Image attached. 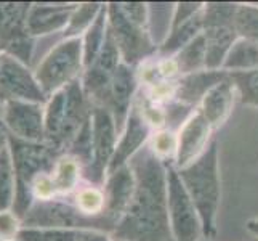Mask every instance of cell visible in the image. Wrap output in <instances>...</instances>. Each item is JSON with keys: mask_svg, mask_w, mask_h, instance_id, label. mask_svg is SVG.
I'll return each instance as SVG.
<instances>
[{"mask_svg": "<svg viewBox=\"0 0 258 241\" xmlns=\"http://www.w3.org/2000/svg\"><path fill=\"white\" fill-rule=\"evenodd\" d=\"M137 188L128 209L117 222L112 236L117 241H168L167 166L149 148L132 158Z\"/></svg>", "mask_w": 258, "mask_h": 241, "instance_id": "1", "label": "cell"}, {"mask_svg": "<svg viewBox=\"0 0 258 241\" xmlns=\"http://www.w3.org/2000/svg\"><path fill=\"white\" fill-rule=\"evenodd\" d=\"M178 174L199 212L204 238H213L217 235V214L221 200L218 141L212 140L204 155L188 167L180 169Z\"/></svg>", "mask_w": 258, "mask_h": 241, "instance_id": "2", "label": "cell"}, {"mask_svg": "<svg viewBox=\"0 0 258 241\" xmlns=\"http://www.w3.org/2000/svg\"><path fill=\"white\" fill-rule=\"evenodd\" d=\"M8 148L16 177V193L12 212L23 220L35 201L32 195L34 178L40 174H51L59 156L45 143L24 141L15 138L10 133H8Z\"/></svg>", "mask_w": 258, "mask_h": 241, "instance_id": "3", "label": "cell"}, {"mask_svg": "<svg viewBox=\"0 0 258 241\" xmlns=\"http://www.w3.org/2000/svg\"><path fill=\"white\" fill-rule=\"evenodd\" d=\"M84 73V42L82 37L63 39L53 47L34 71V76L43 93H53L81 79Z\"/></svg>", "mask_w": 258, "mask_h": 241, "instance_id": "4", "label": "cell"}, {"mask_svg": "<svg viewBox=\"0 0 258 241\" xmlns=\"http://www.w3.org/2000/svg\"><path fill=\"white\" fill-rule=\"evenodd\" d=\"M117 222L109 216L88 217L76 206L68 203L48 200L34 201L31 209L21 220L24 228H61V230H112Z\"/></svg>", "mask_w": 258, "mask_h": 241, "instance_id": "5", "label": "cell"}, {"mask_svg": "<svg viewBox=\"0 0 258 241\" xmlns=\"http://www.w3.org/2000/svg\"><path fill=\"white\" fill-rule=\"evenodd\" d=\"M167 166V212L168 225L173 241H199L202 235V222L189 193L186 191L176 167Z\"/></svg>", "mask_w": 258, "mask_h": 241, "instance_id": "6", "label": "cell"}, {"mask_svg": "<svg viewBox=\"0 0 258 241\" xmlns=\"http://www.w3.org/2000/svg\"><path fill=\"white\" fill-rule=\"evenodd\" d=\"M108 28L117 43L122 63L128 66H138L159 50L151 39L149 29L132 23L123 15L120 4H108Z\"/></svg>", "mask_w": 258, "mask_h": 241, "instance_id": "7", "label": "cell"}, {"mask_svg": "<svg viewBox=\"0 0 258 241\" xmlns=\"http://www.w3.org/2000/svg\"><path fill=\"white\" fill-rule=\"evenodd\" d=\"M28 2L0 4V53H7L28 66L34 52V37L28 31Z\"/></svg>", "mask_w": 258, "mask_h": 241, "instance_id": "8", "label": "cell"}, {"mask_svg": "<svg viewBox=\"0 0 258 241\" xmlns=\"http://www.w3.org/2000/svg\"><path fill=\"white\" fill-rule=\"evenodd\" d=\"M92 133H93V158L85 167V177L93 185L100 186L108 177V169L114 156L115 145L119 140V132L109 110L101 106H93L92 113Z\"/></svg>", "mask_w": 258, "mask_h": 241, "instance_id": "9", "label": "cell"}, {"mask_svg": "<svg viewBox=\"0 0 258 241\" xmlns=\"http://www.w3.org/2000/svg\"><path fill=\"white\" fill-rule=\"evenodd\" d=\"M12 100L47 105L48 98L28 66L7 53H0V105Z\"/></svg>", "mask_w": 258, "mask_h": 241, "instance_id": "10", "label": "cell"}, {"mask_svg": "<svg viewBox=\"0 0 258 241\" xmlns=\"http://www.w3.org/2000/svg\"><path fill=\"white\" fill-rule=\"evenodd\" d=\"M0 121L7 133L24 141H45V108L40 103L5 102L0 105Z\"/></svg>", "mask_w": 258, "mask_h": 241, "instance_id": "11", "label": "cell"}, {"mask_svg": "<svg viewBox=\"0 0 258 241\" xmlns=\"http://www.w3.org/2000/svg\"><path fill=\"white\" fill-rule=\"evenodd\" d=\"M212 126L204 118V114L196 108L186 121L176 130V156L173 166L180 169L188 167L196 159H199L204 151L212 143Z\"/></svg>", "mask_w": 258, "mask_h": 241, "instance_id": "12", "label": "cell"}, {"mask_svg": "<svg viewBox=\"0 0 258 241\" xmlns=\"http://www.w3.org/2000/svg\"><path fill=\"white\" fill-rule=\"evenodd\" d=\"M138 85L140 82L137 79V69L125 63H120V66L117 68V71H115V74L111 80L109 90L106 93L104 103L101 106V108L111 111L119 135L123 126H125L128 113L137 98Z\"/></svg>", "mask_w": 258, "mask_h": 241, "instance_id": "13", "label": "cell"}, {"mask_svg": "<svg viewBox=\"0 0 258 241\" xmlns=\"http://www.w3.org/2000/svg\"><path fill=\"white\" fill-rule=\"evenodd\" d=\"M153 132L154 130L149 127V124L143 118L137 103L133 102L127 122L119 135L117 145H115L114 156L108 169V175L115 172L117 169L127 166L132 161V158L143 150V147L149 141L151 135H153Z\"/></svg>", "mask_w": 258, "mask_h": 241, "instance_id": "14", "label": "cell"}, {"mask_svg": "<svg viewBox=\"0 0 258 241\" xmlns=\"http://www.w3.org/2000/svg\"><path fill=\"white\" fill-rule=\"evenodd\" d=\"M239 98L236 84L233 82L229 73L228 76L218 82L215 87H212L210 90L202 98L198 110L204 114V118L209 121L213 130L220 129L228 121L231 111L234 108V103Z\"/></svg>", "mask_w": 258, "mask_h": 241, "instance_id": "15", "label": "cell"}, {"mask_svg": "<svg viewBox=\"0 0 258 241\" xmlns=\"http://www.w3.org/2000/svg\"><path fill=\"white\" fill-rule=\"evenodd\" d=\"M137 188L135 174L130 164L117 169L115 172L106 177L104 195H106V211L104 214L119 222L120 217L128 209Z\"/></svg>", "mask_w": 258, "mask_h": 241, "instance_id": "16", "label": "cell"}, {"mask_svg": "<svg viewBox=\"0 0 258 241\" xmlns=\"http://www.w3.org/2000/svg\"><path fill=\"white\" fill-rule=\"evenodd\" d=\"M226 76L228 73L225 69H218V71L202 69L198 71V73L186 74L178 79L175 102L183 106H188L191 110H196L210 88L221 82Z\"/></svg>", "mask_w": 258, "mask_h": 241, "instance_id": "17", "label": "cell"}, {"mask_svg": "<svg viewBox=\"0 0 258 241\" xmlns=\"http://www.w3.org/2000/svg\"><path fill=\"white\" fill-rule=\"evenodd\" d=\"M77 5H43L32 4L28 15V31L32 37L64 31Z\"/></svg>", "mask_w": 258, "mask_h": 241, "instance_id": "18", "label": "cell"}, {"mask_svg": "<svg viewBox=\"0 0 258 241\" xmlns=\"http://www.w3.org/2000/svg\"><path fill=\"white\" fill-rule=\"evenodd\" d=\"M206 39V69H223L231 49L239 40L233 24L207 26L202 31Z\"/></svg>", "mask_w": 258, "mask_h": 241, "instance_id": "19", "label": "cell"}, {"mask_svg": "<svg viewBox=\"0 0 258 241\" xmlns=\"http://www.w3.org/2000/svg\"><path fill=\"white\" fill-rule=\"evenodd\" d=\"M202 31H204V20H202V12H199L189 21H186L181 26H178V28L170 31L165 42L157 50L159 57L162 58L175 57L178 52L183 50L188 43H191L198 35H201Z\"/></svg>", "mask_w": 258, "mask_h": 241, "instance_id": "20", "label": "cell"}, {"mask_svg": "<svg viewBox=\"0 0 258 241\" xmlns=\"http://www.w3.org/2000/svg\"><path fill=\"white\" fill-rule=\"evenodd\" d=\"M51 180L55 185L56 196H64L73 193L82 177V164L79 161L69 155H61L55 167L51 171Z\"/></svg>", "mask_w": 258, "mask_h": 241, "instance_id": "21", "label": "cell"}, {"mask_svg": "<svg viewBox=\"0 0 258 241\" xmlns=\"http://www.w3.org/2000/svg\"><path fill=\"white\" fill-rule=\"evenodd\" d=\"M106 32H108V4H104L100 15L96 16L93 24L87 29L84 34V69L92 66L95 60L100 55L103 49V43L106 39Z\"/></svg>", "mask_w": 258, "mask_h": 241, "instance_id": "22", "label": "cell"}, {"mask_svg": "<svg viewBox=\"0 0 258 241\" xmlns=\"http://www.w3.org/2000/svg\"><path fill=\"white\" fill-rule=\"evenodd\" d=\"M226 73H241V71L258 69V42L239 39L223 65Z\"/></svg>", "mask_w": 258, "mask_h": 241, "instance_id": "23", "label": "cell"}, {"mask_svg": "<svg viewBox=\"0 0 258 241\" xmlns=\"http://www.w3.org/2000/svg\"><path fill=\"white\" fill-rule=\"evenodd\" d=\"M175 60L178 68H180L181 77L206 69V39H204V34L198 35L191 43L178 52Z\"/></svg>", "mask_w": 258, "mask_h": 241, "instance_id": "24", "label": "cell"}, {"mask_svg": "<svg viewBox=\"0 0 258 241\" xmlns=\"http://www.w3.org/2000/svg\"><path fill=\"white\" fill-rule=\"evenodd\" d=\"M16 193V177L8 145L0 153V212L12 211Z\"/></svg>", "mask_w": 258, "mask_h": 241, "instance_id": "25", "label": "cell"}, {"mask_svg": "<svg viewBox=\"0 0 258 241\" xmlns=\"http://www.w3.org/2000/svg\"><path fill=\"white\" fill-rule=\"evenodd\" d=\"M104 4H81L76 7V10L69 20L68 28L63 31L64 39L81 37V34H85L87 29L93 24L96 16L100 15Z\"/></svg>", "mask_w": 258, "mask_h": 241, "instance_id": "26", "label": "cell"}, {"mask_svg": "<svg viewBox=\"0 0 258 241\" xmlns=\"http://www.w3.org/2000/svg\"><path fill=\"white\" fill-rule=\"evenodd\" d=\"M233 26L239 39L258 42V5L237 4Z\"/></svg>", "mask_w": 258, "mask_h": 241, "instance_id": "27", "label": "cell"}, {"mask_svg": "<svg viewBox=\"0 0 258 241\" xmlns=\"http://www.w3.org/2000/svg\"><path fill=\"white\" fill-rule=\"evenodd\" d=\"M74 206L82 214L88 217L103 216L106 211V195L98 185H87L82 186L76 193Z\"/></svg>", "mask_w": 258, "mask_h": 241, "instance_id": "28", "label": "cell"}, {"mask_svg": "<svg viewBox=\"0 0 258 241\" xmlns=\"http://www.w3.org/2000/svg\"><path fill=\"white\" fill-rule=\"evenodd\" d=\"M64 155H69L76 158L82 166H88L92 163L93 158V133H92V118L88 116V119L84 122L81 130L77 132V135L69 143L68 151Z\"/></svg>", "mask_w": 258, "mask_h": 241, "instance_id": "29", "label": "cell"}, {"mask_svg": "<svg viewBox=\"0 0 258 241\" xmlns=\"http://www.w3.org/2000/svg\"><path fill=\"white\" fill-rule=\"evenodd\" d=\"M176 132L172 129H161L153 132V135L149 138V150L157 159H161L162 163H170L175 161L176 156Z\"/></svg>", "mask_w": 258, "mask_h": 241, "instance_id": "30", "label": "cell"}, {"mask_svg": "<svg viewBox=\"0 0 258 241\" xmlns=\"http://www.w3.org/2000/svg\"><path fill=\"white\" fill-rule=\"evenodd\" d=\"M229 76L236 84L241 103L247 106H253V108L258 110V69L229 73Z\"/></svg>", "mask_w": 258, "mask_h": 241, "instance_id": "31", "label": "cell"}, {"mask_svg": "<svg viewBox=\"0 0 258 241\" xmlns=\"http://www.w3.org/2000/svg\"><path fill=\"white\" fill-rule=\"evenodd\" d=\"M32 195L35 201H48L56 196L55 185H53L50 174H40L32 182Z\"/></svg>", "mask_w": 258, "mask_h": 241, "instance_id": "32", "label": "cell"}, {"mask_svg": "<svg viewBox=\"0 0 258 241\" xmlns=\"http://www.w3.org/2000/svg\"><path fill=\"white\" fill-rule=\"evenodd\" d=\"M21 230V220L12 211L0 212V241H15Z\"/></svg>", "mask_w": 258, "mask_h": 241, "instance_id": "33", "label": "cell"}, {"mask_svg": "<svg viewBox=\"0 0 258 241\" xmlns=\"http://www.w3.org/2000/svg\"><path fill=\"white\" fill-rule=\"evenodd\" d=\"M76 241H111L108 235L100 230H79Z\"/></svg>", "mask_w": 258, "mask_h": 241, "instance_id": "34", "label": "cell"}, {"mask_svg": "<svg viewBox=\"0 0 258 241\" xmlns=\"http://www.w3.org/2000/svg\"><path fill=\"white\" fill-rule=\"evenodd\" d=\"M8 145V133H7V130H5V127H4V124H2V121H0V153L4 151V148Z\"/></svg>", "mask_w": 258, "mask_h": 241, "instance_id": "35", "label": "cell"}, {"mask_svg": "<svg viewBox=\"0 0 258 241\" xmlns=\"http://www.w3.org/2000/svg\"><path fill=\"white\" fill-rule=\"evenodd\" d=\"M245 228H247V231H250L252 235L258 236V217L248 220L247 224H245Z\"/></svg>", "mask_w": 258, "mask_h": 241, "instance_id": "36", "label": "cell"}, {"mask_svg": "<svg viewBox=\"0 0 258 241\" xmlns=\"http://www.w3.org/2000/svg\"><path fill=\"white\" fill-rule=\"evenodd\" d=\"M15 241H16V239H15Z\"/></svg>", "mask_w": 258, "mask_h": 241, "instance_id": "37", "label": "cell"}]
</instances>
